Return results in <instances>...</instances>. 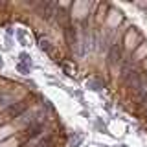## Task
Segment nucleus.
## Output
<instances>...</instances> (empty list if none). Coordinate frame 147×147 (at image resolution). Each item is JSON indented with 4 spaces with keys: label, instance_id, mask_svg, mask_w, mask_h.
Returning <instances> with one entry per match:
<instances>
[{
    "label": "nucleus",
    "instance_id": "4",
    "mask_svg": "<svg viewBox=\"0 0 147 147\" xmlns=\"http://www.w3.org/2000/svg\"><path fill=\"white\" fill-rule=\"evenodd\" d=\"M2 125H4V119H2V118H0V127H2Z\"/></svg>",
    "mask_w": 147,
    "mask_h": 147
},
{
    "label": "nucleus",
    "instance_id": "1",
    "mask_svg": "<svg viewBox=\"0 0 147 147\" xmlns=\"http://www.w3.org/2000/svg\"><path fill=\"white\" fill-rule=\"evenodd\" d=\"M30 103H31V101L30 99H20V101H15V103H13V105H9V107L6 109V110H4V112H6V116H9V118H18V116H20V114H24L26 112V110H28V107H30Z\"/></svg>",
    "mask_w": 147,
    "mask_h": 147
},
{
    "label": "nucleus",
    "instance_id": "3",
    "mask_svg": "<svg viewBox=\"0 0 147 147\" xmlns=\"http://www.w3.org/2000/svg\"><path fill=\"white\" fill-rule=\"evenodd\" d=\"M0 147H17V140L15 138H9L6 142H0Z\"/></svg>",
    "mask_w": 147,
    "mask_h": 147
},
{
    "label": "nucleus",
    "instance_id": "2",
    "mask_svg": "<svg viewBox=\"0 0 147 147\" xmlns=\"http://www.w3.org/2000/svg\"><path fill=\"white\" fill-rule=\"evenodd\" d=\"M13 132H17L15 127L4 123V125L0 127V142H6V140H9V138H13Z\"/></svg>",
    "mask_w": 147,
    "mask_h": 147
}]
</instances>
